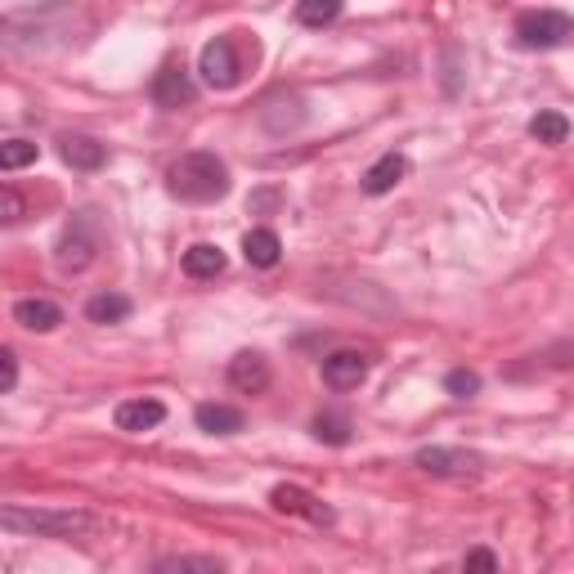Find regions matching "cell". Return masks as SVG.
Masks as SVG:
<instances>
[{
  "mask_svg": "<svg viewBox=\"0 0 574 574\" xmlns=\"http://www.w3.org/2000/svg\"><path fill=\"white\" fill-rule=\"evenodd\" d=\"M167 188H171L180 203H198V207H203V203H220V198L229 194V167H225V158H216V153H207V149L184 153V158L171 162Z\"/></svg>",
  "mask_w": 574,
  "mask_h": 574,
  "instance_id": "obj_1",
  "label": "cell"
},
{
  "mask_svg": "<svg viewBox=\"0 0 574 574\" xmlns=\"http://www.w3.org/2000/svg\"><path fill=\"white\" fill-rule=\"evenodd\" d=\"M0 525L19 535H41V539H77L94 530V516L77 507H0Z\"/></svg>",
  "mask_w": 574,
  "mask_h": 574,
  "instance_id": "obj_2",
  "label": "cell"
},
{
  "mask_svg": "<svg viewBox=\"0 0 574 574\" xmlns=\"http://www.w3.org/2000/svg\"><path fill=\"white\" fill-rule=\"evenodd\" d=\"M520 50H556L574 36V19L565 10H525L516 14V27H512Z\"/></svg>",
  "mask_w": 574,
  "mask_h": 574,
  "instance_id": "obj_3",
  "label": "cell"
},
{
  "mask_svg": "<svg viewBox=\"0 0 574 574\" xmlns=\"http://www.w3.org/2000/svg\"><path fill=\"white\" fill-rule=\"evenodd\" d=\"M94 256H100V220H94V211H77L68 220V229L59 233L55 261H59L64 274H81Z\"/></svg>",
  "mask_w": 574,
  "mask_h": 574,
  "instance_id": "obj_4",
  "label": "cell"
},
{
  "mask_svg": "<svg viewBox=\"0 0 574 574\" xmlns=\"http://www.w3.org/2000/svg\"><path fill=\"white\" fill-rule=\"evenodd\" d=\"M198 77H203V85H211V90H233L238 81H243V59H238L233 36H216V41L203 45Z\"/></svg>",
  "mask_w": 574,
  "mask_h": 574,
  "instance_id": "obj_5",
  "label": "cell"
},
{
  "mask_svg": "<svg viewBox=\"0 0 574 574\" xmlns=\"http://www.w3.org/2000/svg\"><path fill=\"white\" fill-rule=\"evenodd\" d=\"M269 507L283 512V516H301L310 525H332V520H337V512H332L319 494L301 490V485H274L269 490Z\"/></svg>",
  "mask_w": 574,
  "mask_h": 574,
  "instance_id": "obj_6",
  "label": "cell"
},
{
  "mask_svg": "<svg viewBox=\"0 0 574 574\" xmlns=\"http://www.w3.org/2000/svg\"><path fill=\"white\" fill-rule=\"evenodd\" d=\"M149 94H153V104H158V108L175 113V108H188V104L198 100V85H194V72H184L180 64H167V68L153 77Z\"/></svg>",
  "mask_w": 574,
  "mask_h": 574,
  "instance_id": "obj_7",
  "label": "cell"
},
{
  "mask_svg": "<svg viewBox=\"0 0 574 574\" xmlns=\"http://www.w3.org/2000/svg\"><path fill=\"white\" fill-rule=\"evenodd\" d=\"M426 475H475L485 467L481 454H471V449H445V445H431V449H417L413 458Z\"/></svg>",
  "mask_w": 574,
  "mask_h": 574,
  "instance_id": "obj_8",
  "label": "cell"
},
{
  "mask_svg": "<svg viewBox=\"0 0 574 574\" xmlns=\"http://www.w3.org/2000/svg\"><path fill=\"white\" fill-rule=\"evenodd\" d=\"M368 368H372V359L364 351H332L323 359V381L332 391H359L368 381Z\"/></svg>",
  "mask_w": 574,
  "mask_h": 574,
  "instance_id": "obj_9",
  "label": "cell"
},
{
  "mask_svg": "<svg viewBox=\"0 0 574 574\" xmlns=\"http://www.w3.org/2000/svg\"><path fill=\"white\" fill-rule=\"evenodd\" d=\"M269 377L274 372H269V359L261 351H238L229 359V387L243 391V395H261L269 387Z\"/></svg>",
  "mask_w": 574,
  "mask_h": 574,
  "instance_id": "obj_10",
  "label": "cell"
},
{
  "mask_svg": "<svg viewBox=\"0 0 574 574\" xmlns=\"http://www.w3.org/2000/svg\"><path fill=\"white\" fill-rule=\"evenodd\" d=\"M167 422V404L162 400H149V395H139V400H122L113 409V426L117 431H130V436H139V431H153Z\"/></svg>",
  "mask_w": 574,
  "mask_h": 574,
  "instance_id": "obj_11",
  "label": "cell"
},
{
  "mask_svg": "<svg viewBox=\"0 0 574 574\" xmlns=\"http://www.w3.org/2000/svg\"><path fill=\"white\" fill-rule=\"evenodd\" d=\"M404 175H409V158H404V153H381V158L364 171L359 188H364L368 198H381V194H391V188H395Z\"/></svg>",
  "mask_w": 574,
  "mask_h": 574,
  "instance_id": "obj_12",
  "label": "cell"
},
{
  "mask_svg": "<svg viewBox=\"0 0 574 574\" xmlns=\"http://www.w3.org/2000/svg\"><path fill=\"white\" fill-rule=\"evenodd\" d=\"M59 158L72 171H100L108 162V149L94 135H59Z\"/></svg>",
  "mask_w": 574,
  "mask_h": 574,
  "instance_id": "obj_13",
  "label": "cell"
},
{
  "mask_svg": "<svg viewBox=\"0 0 574 574\" xmlns=\"http://www.w3.org/2000/svg\"><path fill=\"white\" fill-rule=\"evenodd\" d=\"M14 323L27 332H55L64 323V306H55L50 297H23L14 301Z\"/></svg>",
  "mask_w": 574,
  "mask_h": 574,
  "instance_id": "obj_14",
  "label": "cell"
},
{
  "mask_svg": "<svg viewBox=\"0 0 574 574\" xmlns=\"http://www.w3.org/2000/svg\"><path fill=\"white\" fill-rule=\"evenodd\" d=\"M194 422H198V431H207V436H238V431L248 426L243 409H233V404H198Z\"/></svg>",
  "mask_w": 574,
  "mask_h": 574,
  "instance_id": "obj_15",
  "label": "cell"
},
{
  "mask_svg": "<svg viewBox=\"0 0 574 574\" xmlns=\"http://www.w3.org/2000/svg\"><path fill=\"white\" fill-rule=\"evenodd\" d=\"M243 256H248V265L252 269H274L278 261H283V243H278V233L274 229H252L248 238H243Z\"/></svg>",
  "mask_w": 574,
  "mask_h": 574,
  "instance_id": "obj_16",
  "label": "cell"
},
{
  "mask_svg": "<svg viewBox=\"0 0 574 574\" xmlns=\"http://www.w3.org/2000/svg\"><path fill=\"white\" fill-rule=\"evenodd\" d=\"M130 297H122V292H94L90 301H85V319L90 323H100V328H108V323H126L130 319Z\"/></svg>",
  "mask_w": 574,
  "mask_h": 574,
  "instance_id": "obj_17",
  "label": "cell"
},
{
  "mask_svg": "<svg viewBox=\"0 0 574 574\" xmlns=\"http://www.w3.org/2000/svg\"><path fill=\"white\" fill-rule=\"evenodd\" d=\"M225 252L216 248V243H194L184 252V274L188 278H216V274H225Z\"/></svg>",
  "mask_w": 574,
  "mask_h": 574,
  "instance_id": "obj_18",
  "label": "cell"
},
{
  "mask_svg": "<svg viewBox=\"0 0 574 574\" xmlns=\"http://www.w3.org/2000/svg\"><path fill=\"white\" fill-rule=\"evenodd\" d=\"M310 436H314L319 445H332V449H342V445H351L355 426H351V417H346V413H319V417L310 422Z\"/></svg>",
  "mask_w": 574,
  "mask_h": 574,
  "instance_id": "obj_19",
  "label": "cell"
},
{
  "mask_svg": "<svg viewBox=\"0 0 574 574\" xmlns=\"http://www.w3.org/2000/svg\"><path fill=\"white\" fill-rule=\"evenodd\" d=\"M346 10V0H297V23L301 27H328L337 23Z\"/></svg>",
  "mask_w": 574,
  "mask_h": 574,
  "instance_id": "obj_20",
  "label": "cell"
},
{
  "mask_svg": "<svg viewBox=\"0 0 574 574\" xmlns=\"http://www.w3.org/2000/svg\"><path fill=\"white\" fill-rule=\"evenodd\" d=\"M530 135H535L539 144H565V139H570V117L543 108L539 117H530Z\"/></svg>",
  "mask_w": 574,
  "mask_h": 574,
  "instance_id": "obj_21",
  "label": "cell"
},
{
  "mask_svg": "<svg viewBox=\"0 0 574 574\" xmlns=\"http://www.w3.org/2000/svg\"><path fill=\"white\" fill-rule=\"evenodd\" d=\"M36 144H27V139H5L0 144V167L5 171H19V167H32L36 162Z\"/></svg>",
  "mask_w": 574,
  "mask_h": 574,
  "instance_id": "obj_22",
  "label": "cell"
},
{
  "mask_svg": "<svg viewBox=\"0 0 574 574\" xmlns=\"http://www.w3.org/2000/svg\"><path fill=\"white\" fill-rule=\"evenodd\" d=\"M445 391H449L454 400L481 395V372H471V368H449V372H445Z\"/></svg>",
  "mask_w": 574,
  "mask_h": 574,
  "instance_id": "obj_23",
  "label": "cell"
},
{
  "mask_svg": "<svg viewBox=\"0 0 574 574\" xmlns=\"http://www.w3.org/2000/svg\"><path fill=\"white\" fill-rule=\"evenodd\" d=\"M153 570H203V574H220L225 561L220 556H158Z\"/></svg>",
  "mask_w": 574,
  "mask_h": 574,
  "instance_id": "obj_24",
  "label": "cell"
},
{
  "mask_svg": "<svg viewBox=\"0 0 574 574\" xmlns=\"http://www.w3.org/2000/svg\"><path fill=\"white\" fill-rule=\"evenodd\" d=\"M0 194H5V225H19V220L27 216V203H23V194H19V184L5 180V188H0Z\"/></svg>",
  "mask_w": 574,
  "mask_h": 574,
  "instance_id": "obj_25",
  "label": "cell"
},
{
  "mask_svg": "<svg viewBox=\"0 0 574 574\" xmlns=\"http://www.w3.org/2000/svg\"><path fill=\"white\" fill-rule=\"evenodd\" d=\"M14 387H19V355L5 346V351H0V391L10 395Z\"/></svg>",
  "mask_w": 574,
  "mask_h": 574,
  "instance_id": "obj_26",
  "label": "cell"
},
{
  "mask_svg": "<svg viewBox=\"0 0 574 574\" xmlns=\"http://www.w3.org/2000/svg\"><path fill=\"white\" fill-rule=\"evenodd\" d=\"M462 565H467V570H498V556H494L490 548H471V552L462 556Z\"/></svg>",
  "mask_w": 574,
  "mask_h": 574,
  "instance_id": "obj_27",
  "label": "cell"
},
{
  "mask_svg": "<svg viewBox=\"0 0 574 574\" xmlns=\"http://www.w3.org/2000/svg\"><path fill=\"white\" fill-rule=\"evenodd\" d=\"M274 203H278V194H256V198H252L256 211H265V207H274Z\"/></svg>",
  "mask_w": 574,
  "mask_h": 574,
  "instance_id": "obj_28",
  "label": "cell"
}]
</instances>
